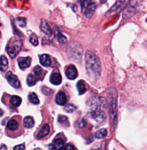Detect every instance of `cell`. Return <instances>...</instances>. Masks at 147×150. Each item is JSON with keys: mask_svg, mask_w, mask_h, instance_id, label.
Wrapping results in <instances>:
<instances>
[{"mask_svg": "<svg viewBox=\"0 0 147 150\" xmlns=\"http://www.w3.org/2000/svg\"><path fill=\"white\" fill-rule=\"evenodd\" d=\"M85 66L87 71L90 76L94 78L100 77L102 71L101 62L100 59L91 52H87L85 53Z\"/></svg>", "mask_w": 147, "mask_h": 150, "instance_id": "1", "label": "cell"}, {"mask_svg": "<svg viewBox=\"0 0 147 150\" xmlns=\"http://www.w3.org/2000/svg\"><path fill=\"white\" fill-rule=\"evenodd\" d=\"M22 47V42L19 40H11L7 46V52L11 58H14L20 52Z\"/></svg>", "mask_w": 147, "mask_h": 150, "instance_id": "2", "label": "cell"}, {"mask_svg": "<svg viewBox=\"0 0 147 150\" xmlns=\"http://www.w3.org/2000/svg\"><path fill=\"white\" fill-rule=\"evenodd\" d=\"M82 11L86 17L91 18L97 8L95 3L92 1H81Z\"/></svg>", "mask_w": 147, "mask_h": 150, "instance_id": "3", "label": "cell"}, {"mask_svg": "<svg viewBox=\"0 0 147 150\" xmlns=\"http://www.w3.org/2000/svg\"><path fill=\"white\" fill-rule=\"evenodd\" d=\"M110 113H111V124L114 129L116 124L117 120V106H116V94L111 95L110 103Z\"/></svg>", "mask_w": 147, "mask_h": 150, "instance_id": "4", "label": "cell"}, {"mask_svg": "<svg viewBox=\"0 0 147 150\" xmlns=\"http://www.w3.org/2000/svg\"><path fill=\"white\" fill-rule=\"evenodd\" d=\"M89 106L91 109L99 108V109H103L107 106V102L104 98L102 97H94L89 100L88 102Z\"/></svg>", "mask_w": 147, "mask_h": 150, "instance_id": "5", "label": "cell"}, {"mask_svg": "<svg viewBox=\"0 0 147 150\" xmlns=\"http://www.w3.org/2000/svg\"><path fill=\"white\" fill-rule=\"evenodd\" d=\"M91 116L93 118L95 121L97 122H102L106 118V115L104 110L102 109L99 108H95V109H91Z\"/></svg>", "mask_w": 147, "mask_h": 150, "instance_id": "6", "label": "cell"}, {"mask_svg": "<svg viewBox=\"0 0 147 150\" xmlns=\"http://www.w3.org/2000/svg\"><path fill=\"white\" fill-rule=\"evenodd\" d=\"M5 77L7 78V81L12 86H13L14 88H20V83L18 79V77L12 73L11 71H8V72L6 74Z\"/></svg>", "mask_w": 147, "mask_h": 150, "instance_id": "7", "label": "cell"}, {"mask_svg": "<svg viewBox=\"0 0 147 150\" xmlns=\"http://www.w3.org/2000/svg\"><path fill=\"white\" fill-rule=\"evenodd\" d=\"M66 76L69 79L74 80L77 77V71L76 68L74 65L69 66L66 69Z\"/></svg>", "mask_w": 147, "mask_h": 150, "instance_id": "8", "label": "cell"}, {"mask_svg": "<svg viewBox=\"0 0 147 150\" xmlns=\"http://www.w3.org/2000/svg\"><path fill=\"white\" fill-rule=\"evenodd\" d=\"M65 142L61 139H56L53 140V143L51 144V148L52 150H62L64 148Z\"/></svg>", "mask_w": 147, "mask_h": 150, "instance_id": "9", "label": "cell"}, {"mask_svg": "<svg viewBox=\"0 0 147 150\" xmlns=\"http://www.w3.org/2000/svg\"><path fill=\"white\" fill-rule=\"evenodd\" d=\"M55 102L59 105H65L67 103V96L64 92H59L55 97Z\"/></svg>", "mask_w": 147, "mask_h": 150, "instance_id": "10", "label": "cell"}, {"mask_svg": "<svg viewBox=\"0 0 147 150\" xmlns=\"http://www.w3.org/2000/svg\"><path fill=\"white\" fill-rule=\"evenodd\" d=\"M18 65L21 69L28 68L31 64V59L29 57H20L18 59Z\"/></svg>", "mask_w": 147, "mask_h": 150, "instance_id": "11", "label": "cell"}, {"mask_svg": "<svg viewBox=\"0 0 147 150\" xmlns=\"http://www.w3.org/2000/svg\"><path fill=\"white\" fill-rule=\"evenodd\" d=\"M126 4V1H117L115 5H113V7L108 12L109 13H111V14L116 13V12L122 9L124 7L123 6H124Z\"/></svg>", "mask_w": 147, "mask_h": 150, "instance_id": "12", "label": "cell"}, {"mask_svg": "<svg viewBox=\"0 0 147 150\" xmlns=\"http://www.w3.org/2000/svg\"><path fill=\"white\" fill-rule=\"evenodd\" d=\"M50 132V126L48 124H45L43 126V127L40 129V130L38 131L37 135V139H42L44 137L47 136L49 134Z\"/></svg>", "mask_w": 147, "mask_h": 150, "instance_id": "13", "label": "cell"}, {"mask_svg": "<svg viewBox=\"0 0 147 150\" xmlns=\"http://www.w3.org/2000/svg\"><path fill=\"white\" fill-rule=\"evenodd\" d=\"M40 29L44 33H46L48 35H52V30L50 28L48 23L46 22V21L44 20H42L41 23H40Z\"/></svg>", "mask_w": 147, "mask_h": 150, "instance_id": "14", "label": "cell"}, {"mask_svg": "<svg viewBox=\"0 0 147 150\" xmlns=\"http://www.w3.org/2000/svg\"><path fill=\"white\" fill-rule=\"evenodd\" d=\"M40 64L44 66V67H50L52 64V61H51L50 57L47 55V54H43L40 57Z\"/></svg>", "mask_w": 147, "mask_h": 150, "instance_id": "15", "label": "cell"}, {"mask_svg": "<svg viewBox=\"0 0 147 150\" xmlns=\"http://www.w3.org/2000/svg\"><path fill=\"white\" fill-rule=\"evenodd\" d=\"M62 81V77L59 73H53L50 77V82L53 85H58Z\"/></svg>", "mask_w": 147, "mask_h": 150, "instance_id": "16", "label": "cell"}, {"mask_svg": "<svg viewBox=\"0 0 147 150\" xmlns=\"http://www.w3.org/2000/svg\"><path fill=\"white\" fill-rule=\"evenodd\" d=\"M8 67V61L6 57L4 55L0 57V70L3 71L7 70Z\"/></svg>", "mask_w": 147, "mask_h": 150, "instance_id": "17", "label": "cell"}, {"mask_svg": "<svg viewBox=\"0 0 147 150\" xmlns=\"http://www.w3.org/2000/svg\"><path fill=\"white\" fill-rule=\"evenodd\" d=\"M7 127L9 130L14 131H16L18 127V123L14 119H11L9 121L7 125Z\"/></svg>", "mask_w": 147, "mask_h": 150, "instance_id": "18", "label": "cell"}, {"mask_svg": "<svg viewBox=\"0 0 147 150\" xmlns=\"http://www.w3.org/2000/svg\"><path fill=\"white\" fill-rule=\"evenodd\" d=\"M35 124L34 120L32 117L30 116H27L23 120V125L26 128H31L33 127Z\"/></svg>", "mask_w": 147, "mask_h": 150, "instance_id": "19", "label": "cell"}, {"mask_svg": "<svg viewBox=\"0 0 147 150\" xmlns=\"http://www.w3.org/2000/svg\"><path fill=\"white\" fill-rule=\"evenodd\" d=\"M10 103L14 107H18L22 103V99L18 96H13L10 100Z\"/></svg>", "mask_w": 147, "mask_h": 150, "instance_id": "20", "label": "cell"}, {"mask_svg": "<svg viewBox=\"0 0 147 150\" xmlns=\"http://www.w3.org/2000/svg\"><path fill=\"white\" fill-rule=\"evenodd\" d=\"M77 88L78 90L79 94L80 95L83 94L84 93L86 92V86H85V83L82 80L79 81L77 83Z\"/></svg>", "mask_w": 147, "mask_h": 150, "instance_id": "21", "label": "cell"}, {"mask_svg": "<svg viewBox=\"0 0 147 150\" xmlns=\"http://www.w3.org/2000/svg\"><path fill=\"white\" fill-rule=\"evenodd\" d=\"M107 134V131L106 129H101L98 130L96 133H94V137L97 138V139H102L105 137H106Z\"/></svg>", "mask_w": 147, "mask_h": 150, "instance_id": "22", "label": "cell"}, {"mask_svg": "<svg viewBox=\"0 0 147 150\" xmlns=\"http://www.w3.org/2000/svg\"><path fill=\"white\" fill-rule=\"evenodd\" d=\"M29 100L32 103L37 105L39 103V100H38V98L37 96L36 95L35 93H31L29 95Z\"/></svg>", "mask_w": 147, "mask_h": 150, "instance_id": "23", "label": "cell"}, {"mask_svg": "<svg viewBox=\"0 0 147 150\" xmlns=\"http://www.w3.org/2000/svg\"><path fill=\"white\" fill-rule=\"evenodd\" d=\"M27 83H28L29 86H33L36 83V79L32 74L28 75V78H27Z\"/></svg>", "mask_w": 147, "mask_h": 150, "instance_id": "24", "label": "cell"}, {"mask_svg": "<svg viewBox=\"0 0 147 150\" xmlns=\"http://www.w3.org/2000/svg\"><path fill=\"white\" fill-rule=\"evenodd\" d=\"M29 40L31 42V43L33 45H34V46H37L38 44V40L37 36L34 33L31 34V37H30V38H29Z\"/></svg>", "mask_w": 147, "mask_h": 150, "instance_id": "25", "label": "cell"}, {"mask_svg": "<svg viewBox=\"0 0 147 150\" xmlns=\"http://www.w3.org/2000/svg\"><path fill=\"white\" fill-rule=\"evenodd\" d=\"M16 22L21 28H24L26 25V18L22 17H18L16 18Z\"/></svg>", "mask_w": 147, "mask_h": 150, "instance_id": "26", "label": "cell"}, {"mask_svg": "<svg viewBox=\"0 0 147 150\" xmlns=\"http://www.w3.org/2000/svg\"><path fill=\"white\" fill-rule=\"evenodd\" d=\"M65 110L67 112L71 113V112H73L74 110H76V107H75L74 105H72V104H68L65 107Z\"/></svg>", "mask_w": 147, "mask_h": 150, "instance_id": "27", "label": "cell"}, {"mask_svg": "<svg viewBox=\"0 0 147 150\" xmlns=\"http://www.w3.org/2000/svg\"><path fill=\"white\" fill-rule=\"evenodd\" d=\"M58 40L61 43H65L67 41V37L62 35L61 33L58 32Z\"/></svg>", "mask_w": 147, "mask_h": 150, "instance_id": "28", "label": "cell"}, {"mask_svg": "<svg viewBox=\"0 0 147 150\" xmlns=\"http://www.w3.org/2000/svg\"><path fill=\"white\" fill-rule=\"evenodd\" d=\"M58 121L59 123H61V124H63V125H67V124H68V118L67 116H59L58 117Z\"/></svg>", "mask_w": 147, "mask_h": 150, "instance_id": "29", "label": "cell"}, {"mask_svg": "<svg viewBox=\"0 0 147 150\" xmlns=\"http://www.w3.org/2000/svg\"><path fill=\"white\" fill-rule=\"evenodd\" d=\"M33 72L37 76H40L43 73V69H42L39 66H36L33 69Z\"/></svg>", "mask_w": 147, "mask_h": 150, "instance_id": "30", "label": "cell"}, {"mask_svg": "<svg viewBox=\"0 0 147 150\" xmlns=\"http://www.w3.org/2000/svg\"><path fill=\"white\" fill-rule=\"evenodd\" d=\"M42 91H43V92L44 94H46L47 96H49V95H50L51 94H52V93H53V91H52V90H51L49 88L46 87V86H44V87H43Z\"/></svg>", "mask_w": 147, "mask_h": 150, "instance_id": "31", "label": "cell"}, {"mask_svg": "<svg viewBox=\"0 0 147 150\" xmlns=\"http://www.w3.org/2000/svg\"><path fill=\"white\" fill-rule=\"evenodd\" d=\"M24 145L23 144H20V145H18L16 146L14 148V150H24Z\"/></svg>", "mask_w": 147, "mask_h": 150, "instance_id": "32", "label": "cell"}, {"mask_svg": "<svg viewBox=\"0 0 147 150\" xmlns=\"http://www.w3.org/2000/svg\"><path fill=\"white\" fill-rule=\"evenodd\" d=\"M65 150H75V148L73 145L68 144L65 147Z\"/></svg>", "mask_w": 147, "mask_h": 150, "instance_id": "33", "label": "cell"}, {"mask_svg": "<svg viewBox=\"0 0 147 150\" xmlns=\"http://www.w3.org/2000/svg\"><path fill=\"white\" fill-rule=\"evenodd\" d=\"M85 125H86V122L85 121V120L82 119V120H81V121L80 122L78 125H79L80 127H83L84 126H85Z\"/></svg>", "mask_w": 147, "mask_h": 150, "instance_id": "34", "label": "cell"}, {"mask_svg": "<svg viewBox=\"0 0 147 150\" xmlns=\"http://www.w3.org/2000/svg\"><path fill=\"white\" fill-rule=\"evenodd\" d=\"M3 114H4V112H3V110L0 109V116L3 115Z\"/></svg>", "mask_w": 147, "mask_h": 150, "instance_id": "35", "label": "cell"}]
</instances>
